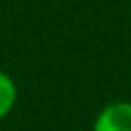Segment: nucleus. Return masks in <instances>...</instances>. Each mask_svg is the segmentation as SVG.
I'll return each instance as SVG.
<instances>
[{"label":"nucleus","instance_id":"nucleus-1","mask_svg":"<svg viewBox=\"0 0 131 131\" xmlns=\"http://www.w3.org/2000/svg\"><path fill=\"white\" fill-rule=\"evenodd\" d=\"M92 131H131V102L119 100L106 104L96 115Z\"/></svg>","mask_w":131,"mask_h":131},{"label":"nucleus","instance_id":"nucleus-2","mask_svg":"<svg viewBox=\"0 0 131 131\" xmlns=\"http://www.w3.org/2000/svg\"><path fill=\"white\" fill-rule=\"evenodd\" d=\"M16 100H18V86L14 78L4 70H0V121L14 111Z\"/></svg>","mask_w":131,"mask_h":131}]
</instances>
